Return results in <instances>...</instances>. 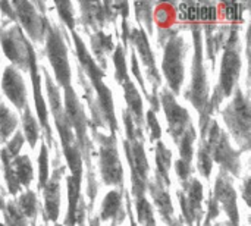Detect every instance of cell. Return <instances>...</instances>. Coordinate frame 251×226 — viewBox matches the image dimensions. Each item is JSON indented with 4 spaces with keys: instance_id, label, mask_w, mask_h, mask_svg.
<instances>
[{
    "instance_id": "1",
    "label": "cell",
    "mask_w": 251,
    "mask_h": 226,
    "mask_svg": "<svg viewBox=\"0 0 251 226\" xmlns=\"http://www.w3.org/2000/svg\"><path fill=\"white\" fill-rule=\"evenodd\" d=\"M163 69L166 74L168 81L171 82L172 88L178 91L181 82H182V56H181V41L178 38L172 40L168 44L165 60H163Z\"/></svg>"
},
{
    "instance_id": "2",
    "label": "cell",
    "mask_w": 251,
    "mask_h": 226,
    "mask_svg": "<svg viewBox=\"0 0 251 226\" xmlns=\"http://www.w3.org/2000/svg\"><path fill=\"white\" fill-rule=\"evenodd\" d=\"M49 56H50V62L54 68V72L59 78V81L63 84H68L69 81V66H68V60H66V50L65 46L60 40L59 35L56 34H50L49 38Z\"/></svg>"
},
{
    "instance_id": "3",
    "label": "cell",
    "mask_w": 251,
    "mask_h": 226,
    "mask_svg": "<svg viewBox=\"0 0 251 226\" xmlns=\"http://www.w3.org/2000/svg\"><path fill=\"white\" fill-rule=\"evenodd\" d=\"M3 90L6 91V96L16 104L18 107H22L25 103V87L22 84V79L16 71L12 68H7L3 76Z\"/></svg>"
},
{
    "instance_id": "4",
    "label": "cell",
    "mask_w": 251,
    "mask_h": 226,
    "mask_svg": "<svg viewBox=\"0 0 251 226\" xmlns=\"http://www.w3.org/2000/svg\"><path fill=\"white\" fill-rule=\"evenodd\" d=\"M240 57L237 54L235 50H228L225 57H224V63H222V75H221V84L224 87L225 94L231 93L232 85L237 81L238 72H240Z\"/></svg>"
},
{
    "instance_id": "5",
    "label": "cell",
    "mask_w": 251,
    "mask_h": 226,
    "mask_svg": "<svg viewBox=\"0 0 251 226\" xmlns=\"http://www.w3.org/2000/svg\"><path fill=\"white\" fill-rule=\"evenodd\" d=\"M163 104H165V110H166V116H168V124L171 125L172 132L176 134V131H182L184 124L188 121L187 112L181 106H178L175 103V100L168 94H165V97H163Z\"/></svg>"
},
{
    "instance_id": "6",
    "label": "cell",
    "mask_w": 251,
    "mask_h": 226,
    "mask_svg": "<svg viewBox=\"0 0 251 226\" xmlns=\"http://www.w3.org/2000/svg\"><path fill=\"white\" fill-rule=\"evenodd\" d=\"M101 172L107 184H116L122 178V171L115 150H103L101 154Z\"/></svg>"
},
{
    "instance_id": "7",
    "label": "cell",
    "mask_w": 251,
    "mask_h": 226,
    "mask_svg": "<svg viewBox=\"0 0 251 226\" xmlns=\"http://www.w3.org/2000/svg\"><path fill=\"white\" fill-rule=\"evenodd\" d=\"M46 197V207L53 221H56L57 213H59V184L56 181L50 182L44 191Z\"/></svg>"
},
{
    "instance_id": "8",
    "label": "cell",
    "mask_w": 251,
    "mask_h": 226,
    "mask_svg": "<svg viewBox=\"0 0 251 226\" xmlns=\"http://www.w3.org/2000/svg\"><path fill=\"white\" fill-rule=\"evenodd\" d=\"M15 175L24 185H29L32 179V166L26 156H21L15 160Z\"/></svg>"
},
{
    "instance_id": "9",
    "label": "cell",
    "mask_w": 251,
    "mask_h": 226,
    "mask_svg": "<svg viewBox=\"0 0 251 226\" xmlns=\"http://www.w3.org/2000/svg\"><path fill=\"white\" fill-rule=\"evenodd\" d=\"M119 204H121V199H119V194L116 191H112L110 194H107L104 199V203H103V209H101L103 219L112 218L118 212Z\"/></svg>"
},
{
    "instance_id": "10",
    "label": "cell",
    "mask_w": 251,
    "mask_h": 226,
    "mask_svg": "<svg viewBox=\"0 0 251 226\" xmlns=\"http://www.w3.org/2000/svg\"><path fill=\"white\" fill-rule=\"evenodd\" d=\"M15 126H16L15 116L3 104H0V131H1V135L6 138L9 135V132L13 131Z\"/></svg>"
},
{
    "instance_id": "11",
    "label": "cell",
    "mask_w": 251,
    "mask_h": 226,
    "mask_svg": "<svg viewBox=\"0 0 251 226\" xmlns=\"http://www.w3.org/2000/svg\"><path fill=\"white\" fill-rule=\"evenodd\" d=\"M24 128H25V134H26V138H28L31 147H34V146H35V141H37V134H38V131H37V125H35L34 119L31 118L29 112L25 113V118H24Z\"/></svg>"
},
{
    "instance_id": "12",
    "label": "cell",
    "mask_w": 251,
    "mask_h": 226,
    "mask_svg": "<svg viewBox=\"0 0 251 226\" xmlns=\"http://www.w3.org/2000/svg\"><path fill=\"white\" fill-rule=\"evenodd\" d=\"M172 16H174V10L168 4H160L156 10V21L159 22V25H171Z\"/></svg>"
},
{
    "instance_id": "13",
    "label": "cell",
    "mask_w": 251,
    "mask_h": 226,
    "mask_svg": "<svg viewBox=\"0 0 251 226\" xmlns=\"http://www.w3.org/2000/svg\"><path fill=\"white\" fill-rule=\"evenodd\" d=\"M35 207H37V201H35V196L32 193L25 194L21 199V210L28 215V216H34L35 213Z\"/></svg>"
},
{
    "instance_id": "14",
    "label": "cell",
    "mask_w": 251,
    "mask_h": 226,
    "mask_svg": "<svg viewBox=\"0 0 251 226\" xmlns=\"http://www.w3.org/2000/svg\"><path fill=\"white\" fill-rule=\"evenodd\" d=\"M38 169H40V185L43 187L47 181V174H49V166H47V150L46 146L41 147V154L38 157Z\"/></svg>"
},
{
    "instance_id": "15",
    "label": "cell",
    "mask_w": 251,
    "mask_h": 226,
    "mask_svg": "<svg viewBox=\"0 0 251 226\" xmlns=\"http://www.w3.org/2000/svg\"><path fill=\"white\" fill-rule=\"evenodd\" d=\"M138 215H140V221H141L144 225H153V215H151L150 206H149V203H147L146 200H143V201L138 204Z\"/></svg>"
},
{
    "instance_id": "16",
    "label": "cell",
    "mask_w": 251,
    "mask_h": 226,
    "mask_svg": "<svg viewBox=\"0 0 251 226\" xmlns=\"http://www.w3.org/2000/svg\"><path fill=\"white\" fill-rule=\"evenodd\" d=\"M149 124L151 126V131H153V137H159L160 135V128H159V124L156 122L154 116L151 112H149Z\"/></svg>"
}]
</instances>
